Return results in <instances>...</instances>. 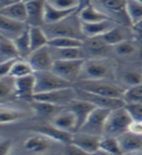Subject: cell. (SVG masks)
I'll use <instances>...</instances> for the list:
<instances>
[{
    "instance_id": "obj_39",
    "label": "cell",
    "mask_w": 142,
    "mask_h": 155,
    "mask_svg": "<svg viewBox=\"0 0 142 155\" xmlns=\"http://www.w3.org/2000/svg\"><path fill=\"white\" fill-rule=\"evenodd\" d=\"M15 84L16 79L7 76L0 78V98L4 100L15 94Z\"/></svg>"
},
{
    "instance_id": "obj_44",
    "label": "cell",
    "mask_w": 142,
    "mask_h": 155,
    "mask_svg": "<svg viewBox=\"0 0 142 155\" xmlns=\"http://www.w3.org/2000/svg\"><path fill=\"white\" fill-rule=\"evenodd\" d=\"M17 60L18 59L10 60V61H5V62L0 63V78L9 76V74L12 71V68H13L14 64L16 63Z\"/></svg>"
},
{
    "instance_id": "obj_28",
    "label": "cell",
    "mask_w": 142,
    "mask_h": 155,
    "mask_svg": "<svg viewBox=\"0 0 142 155\" xmlns=\"http://www.w3.org/2000/svg\"><path fill=\"white\" fill-rule=\"evenodd\" d=\"M36 132L47 136V137L51 138L52 140L61 143L62 145L70 143L72 136H73V134L63 132V131L54 127L51 123H49L48 125H43V126H41V127H39L36 130Z\"/></svg>"
},
{
    "instance_id": "obj_8",
    "label": "cell",
    "mask_w": 142,
    "mask_h": 155,
    "mask_svg": "<svg viewBox=\"0 0 142 155\" xmlns=\"http://www.w3.org/2000/svg\"><path fill=\"white\" fill-rule=\"evenodd\" d=\"M86 59L57 60L54 63L52 72L61 79L76 84L80 79L82 68Z\"/></svg>"
},
{
    "instance_id": "obj_43",
    "label": "cell",
    "mask_w": 142,
    "mask_h": 155,
    "mask_svg": "<svg viewBox=\"0 0 142 155\" xmlns=\"http://www.w3.org/2000/svg\"><path fill=\"white\" fill-rule=\"evenodd\" d=\"M63 155H92V154L84 151L83 149L79 148L74 144L68 143V144L64 145V148H63Z\"/></svg>"
},
{
    "instance_id": "obj_49",
    "label": "cell",
    "mask_w": 142,
    "mask_h": 155,
    "mask_svg": "<svg viewBox=\"0 0 142 155\" xmlns=\"http://www.w3.org/2000/svg\"><path fill=\"white\" fill-rule=\"evenodd\" d=\"M94 155H109V154H107V153H105V152H103V151H101V150H99V151H97L95 154H94Z\"/></svg>"
},
{
    "instance_id": "obj_46",
    "label": "cell",
    "mask_w": 142,
    "mask_h": 155,
    "mask_svg": "<svg viewBox=\"0 0 142 155\" xmlns=\"http://www.w3.org/2000/svg\"><path fill=\"white\" fill-rule=\"evenodd\" d=\"M129 131L135 135L142 136V121H133Z\"/></svg>"
},
{
    "instance_id": "obj_6",
    "label": "cell",
    "mask_w": 142,
    "mask_h": 155,
    "mask_svg": "<svg viewBox=\"0 0 142 155\" xmlns=\"http://www.w3.org/2000/svg\"><path fill=\"white\" fill-rule=\"evenodd\" d=\"M34 77H35V95L75 86L71 82L54 74L52 71L36 72L34 73Z\"/></svg>"
},
{
    "instance_id": "obj_20",
    "label": "cell",
    "mask_w": 142,
    "mask_h": 155,
    "mask_svg": "<svg viewBox=\"0 0 142 155\" xmlns=\"http://www.w3.org/2000/svg\"><path fill=\"white\" fill-rule=\"evenodd\" d=\"M116 79L119 80L117 82L126 90L136 85L142 84V69L141 68H128L122 70L116 74Z\"/></svg>"
},
{
    "instance_id": "obj_4",
    "label": "cell",
    "mask_w": 142,
    "mask_h": 155,
    "mask_svg": "<svg viewBox=\"0 0 142 155\" xmlns=\"http://www.w3.org/2000/svg\"><path fill=\"white\" fill-rule=\"evenodd\" d=\"M76 15L69 17L68 18L64 19L61 22H57L55 24H49V25H44L42 28L47 34L49 40L55 38H74L79 39V40L85 41V38L83 36L81 32V22L78 18V16L76 18Z\"/></svg>"
},
{
    "instance_id": "obj_1",
    "label": "cell",
    "mask_w": 142,
    "mask_h": 155,
    "mask_svg": "<svg viewBox=\"0 0 142 155\" xmlns=\"http://www.w3.org/2000/svg\"><path fill=\"white\" fill-rule=\"evenodd\" d=\"M116 74L117 67L109 58H87L82 68L79 81H109Z\"/></svg>"
},
{
    "instance_id": "obj_30",
    "label": "cell",
    "mask_w": 142,
    "mask_h": 155,
    "mask_svg": "<svg viewBox=\"0 0 142 155\" xmlns=\"http://www.w3.org/2000/svg\"><path fill=\"white\" fill-rule=\"evenodd\" d=\"M19 54L14 41L0 36V63L19 59Z\"/></svg>"
},
{
    "instance_id": "obj_2",
    "label": "cell",
    "mask_w": 142,
    "mask_h": 155,
    "mask_svg": "<svg viewBox=\"0 0 142 155\" xmlns=\"http://www.w3.org/2000/svg\"><path fill=\"white\" fill-rule=\"evenodd\" d=\"M75 87L88 93L116 99H123L126 92L124 87L111 81H81Z\"/></svg>"
},
{
    "instance_id": "obj_16",
    "label": "cell",
    "mask_w": 142,
    "mask_h": 155,
    "mask_svg": "<svg viewBox=\"0 0 142 155\" xmlns=\"http://www.w3.org/2000/svg\"><path fill=\"white\" fill-rule=\"evenodd\" d=\"M100 140L101 137L76 132L73 134L70 143L76 145V147L83 149L88 153L94 155L97 151H99Z\"/></svg>"
},
{
    "instance_id": "obj_37",
    "label": "cell",
    "mask_w": 142,
    "mask_h": 155,
    "mask_svg": "<svg viewBox=\"0 0 142 155\" xmlns=\"http://www.w3.org/2000/svg\"><path fill=\"white\" fill-rule=\"evenodd\" d=\"M111 51L121 58H129L135 55L137 51V47L133 40H129L111 48Z\"/></svg>"
},
{
    "instance_id": "obj_14",
    "label": "cell",
    "mask_w": 142,
    "mask_h": 155,
    "mask_svg": "<svg viewBox=\"0 0 142 155\" xmlns=\"http://www.w3.org/2000/svg\"><path fill=\"white\" fill-rule=\"evenodd\" d=\"M133 36H134V32L131 27L117 25L112 30L107 32L103 36H101L99 38L108 47L113 48L123 42L133 40Z\"/></svg>"
},
{
    "instance_id": "obj_10",
    "label": "cell",
    "mask_w": 142,
    "mask_h": 155,
    "mask_svg": "<svg viewBox=\"0 0 142 155\" xmlns=\"http://www.w3.org/2000/svg\"><path fill=\"white\" fill-rule=\"evenodd\" d=\"M77 98H78L77 89L75 86H73V87H68V88L48 92V93L36 94L34 95L32 100L46 102V103H50L58 107L67 108Z\"/></svg>"
},
{
    "instance_id": "obj_50",
    "label": "cell",
    "mask_w": 142,
    "mask_h": 155,
    "mask_svg": "<svg viewBox=\"0 0 142 155\" xmlns=\"http://www.w3.org/2000/svg\"><path fill=\"white\" fill-rule=\"evenodd\" d=\"M47 155H49V154H47Z\"/></svg>"
},
{
    "instance_id": "obj_38",
    "label": "cell",
    "mask_w": 142,
    "mask_h": 155,
    "mask_svg": "<svg viewBox=\"0 0 142 155\" xmlns=\"http://www.w3.org/2000/svg\"><path fill=\"white\" fill-rule=\"evenodd\" d=\"M84 41L74 38H55L49 41V47L54 48H83Z\"/></svg>"
},
{
    "instance_id": "obj_5",
    "label": "cell",
    "mask_w": 142,
    "mask_h": 155,
    "mask_svg": "<svg viewBox=\"0 0 142 155\" xmlns=\"http://www.w3.org/2000/svg\"><path fill=\"white\" fill-rule=\"evenodd\" d=\"M131 122L133 119L125 107L111 110L106 120L103 136L118 138L128 132Z\"/></svg>"
},
{
    "instance_id": "obj_27",
    "label": "cell",
    "mask_w": 142,
    "mask_h": 155,
    "mask_svg": "<svg viewBox=\"0 0 142 155\" xmlns=\"http://www.w3.org/2000/svg\"><path fill=\"white\" fill-rule=\"evenodd\" d=\"M79 11V10H78ZM78 11H62V10L57 9L51 6L50 4L46 1L45 3V13H44V21H45V25L49 24H55L61 22L69 17L73 16L78 13Z\"/></svg>"
},
{
    "instance_id": "obj_40",
    "label": "cell",
    "mask_w": 142,
    "mask_h": 155,
    "mask_svg": "<svg viewBox=\"0 0 142 155\" xmlns=\"http://www.w3.org/2000/svg\"><path fill=\"white\" fill-rule=\"evenodd\" d=\"M48 3L62 11H78L81 9V2L77 0H49Z\"/></svg>"
},
{
    "instance_id": "obj_47",
    "label": "cell",
    "mask_w": 142,
    "mask_h": 155,
    "mask_svg": "<svg viewBox=\"0 0 142 155\" xmlns=\"http://www.w3.org/2000/svg\"><path fill=\"white\" fill-rule=\"evenodd\" d=\"M133 30L134 34H137L138 36L142 37V21H139L137 24H135L134 26H133Z\"/></svg>"
},
{
    "instance_id": "obj_34",
    "label": "cell",
    "mask_w": 142,
    "mask_h": 155,
    "mask_svg": "<svg viewBox=\"0 0 142 155\" xmlns=\"http://www.w3.org/2000/svg\"><path fill=\"white\" fill-rule=\"evenodd\" d=\"M14 44L19 51V57L23 59H26L31 53L30 46V37H29V28L24 31L21 36H19L16 40H14Z\"/></svg>"
},
{
    "instance_id": "obj_3",
    "label": "cell",
    "mask_w": 142,
    "mask_h": 155,
    "mask_svg": "<svg viewBox=\"0 0 142 155\" xmlns=\"http://www.w3.org/2000/svg\"><path fill=\"white\" fill-rule=\"evenodd\" d=\"M94 7L111 21L118 23L119 25L131 27L133 25L130 21L128 14H126V1L122 0H94L90 1Z\"/></svg>"
},
{
    "instance_id": "obj_26",
    "label": "cell",
    "mask_w": 142,
    "mask_h": 155,
    "mask_svg": "<svg viewBox=\"0 0 142 155\" xmlns=\"http://www.w3.org/2000/svg\"><path fill=\"white\" fill-rule=\"evenodd\" d=\"M83 50L85 51V55L87 53L94 54V58H103L106 57L105 53L109 50L111 51V48L108 47L106 44L99 38H92V39H85ZM87 59V57H86Z\"/></svg>"
},
{
    "instance_id": "obj_12",
    "label": "cell",
    "mask_w": 142,
    "mask_h": 155,
    "mask_svg": "<svg viewBox=\"0 0 142 155\" xmlns=\"http://www.w3.org/2000/svg\"><path fill=\"white\" fill-rule=\"evenodd\" d=\"M77 93H78V98L90 102V103H92L95 108L105 109L108 110H114L117 109L123 108V107H125V105H126L124 99L109 98V97H104V96L88 93V92L82 91L79 89H77Z\"/></svg>"
},
{
    "instance_id": "obj_13",
    "label": "cell",
    "mask_w": 142,
    "mask_h": 155,
    "mask_svg": "<svg viewBox=\"0 0 142 155\" xmlns=\"http://www.w3.org/2000/svg\"><path fill=\"white\" fill-rule=\"evenodd\" d=\"M45 3L46 1H38V0L26 1L27 11L26 24L28 27H43L45 25V21H44Z\"/></svg>"
},
{
    "instance_id": "obj_15",
    "label": "cell",
    "mask_w": 142,
    "mask_h": 155,
    "mask_svg": "<svg viewBox=\"0 0 142 155\" xmlns=\"http://www.w3.org/2000/svg\"><path fill=\"white\" fill-rule=\"evenodd\" d=\"M49 123H51L54 127L60 129L63 132H67L70 134L76 133L78 130L76 116L67 108L62 110Z\"/></svg>"
},
{
    "instance_id": "obj_45",
    "label": "cell",
    "mask_w": 142,
    "mask_h": 155,
    "mask_svg": "<svg viewBox=\"0 0 142 155\" xmlns=\"http://www.w3.org/2000/svg\"><path fill=\"white\" fill-rule=\"evenodd\" d=\"M12 149V143L10 140L2 139L0 143V155H9Z\"/></svg>"
},
{
    "instance_id": "obj_25",
    "label": "cell",
    "mask_w": 142,
    "mask_h": 155,
    "mask_svg": "<svg viewBox=\"0 0 142 155\" xmlns=\"http://www.w3.org/2000/svg\"><path fill=\"white\" fill-rule=\"evenodd\" d=\"M117 139L119 140L124 154L142 150V136L135 135L128 131Z\"/></svg>"
},
{
    "instance_id": "obj_48",
    "label": "cell",
    "mask_w": 142,
    "mask_h": 155,
    "mask_svg": "<svg viewBox=\"0 0 142 155\" xmlns=\"http://www.w3.org/2000/svg\"><path fill=\"white\" fill-rule=\"evenodd\" d=\"M124 155H142V150L141 151H135V152H130V153H126Z\"/></svg>"
},
{
    "instance_id": "obj_9",
    "label": "cell",
    "mask_w": 142,
    "mask_h": 155,
    "mask_svg": "<svg viewBox=\"0 0 142 155\" xmlns=\"http://www.w3.org/2000/svg\"><path fill=\"white\" fill-rule=\"evenodd\" d=\"M110 111L105 109L95 108L77 132L102 137L104 135L105 123Z\"/></svg>"
},
{
    "instance_id": "obj_36",
    "label": "cell",
    "mask_w": 142,
    "mask_h": 155,
    "mask_svg": "<svg viewBox=\"0 0 142 155\" xmlns=\"http://www.w3.org/2000/svg\"><path fill=\"white\" fill-rule=\"evenodd\" d=\"M126 14L131 25L134 26L142 21V0L126 1Z\"/></svg>"
},
{
    "instance_id": "obj_23",
    "label": "cell",
    "mask_w": 142,
    "mask_h": 155,
    "mask_svg": "<svg viewBox=\"0 0 142 155\" xmlns=\"http://www.w3.org/2000/svg\"><path fill=\"white\" fill-rule=\"evenodd\" d=\"M0 16L5 17L12 21L26 22L27 19V11L26 1L17 0L14 4L0 10Z\"/></svg>"
},
{
    "instance_id": "obj_32",
    "label": "cell",
    "mask_w": 142,
    "mask_h": 155,
    "mask_svg": "<svg viewBox=\"0 0 142 155\" xmlns=\"http://www.w3.org/2000/svg\"><path fill=\"white\" fill-rule=\"evenodd\" d=\"M26 116V113L16 108H12L9 106L1 105V111H0V122L2 125L11 124L23 119Z\"/></svg>"
},
{
    "instance_id": "obj_11",
    "label": "cell",
    "mask_w": 142,
    "mask_h": 155,
    "mask_svg": "<svg viewBox=\"0 0 142 155\" xmlns=\"http://www.w3.org/2000/svg\"><path fill=\"white\" fill-rule=\"evenodd\" d=\"M34 72H46L52 71L55 60L52 56L51 48L49 46L32 51L26 58Z\"/></svg>"
},
{
    "instance_id": "obj_33",
    "label": "cell",
    "mask_w": 142,
    "mask_h": 155,
    "mask_svg": "<svg viewBox=\"0 0 142 155\" xmlns=\"http://www.w3.org/2000/svg\"><path fill=\"white\" fill-rule=\"evenodd\" d=\"M99 150L109 155H124L118 139L114 137L102 136L100 140Z\"/></svg>"
},
{
    "instance_id": "obj_18",
    "label": "cell",
    "mask_w": 142,
    "mask_h": 155,
    "mask_svg": "<svg viewBox=\"0 0 142 155\" xmlns=\"http://www.w3.org/2000/svg\"><path fill=\"white\" fill-rule=\"evenodd\" d=\"M119 25L113 21H104L96 23H82L81 22V32L85 39L99 38L104 34L112 30L114 27Z\"/></svg>"
},
{
    "instance_id": "obj_35",
    "label": "cell",
    "mask_w": 142,
    "mask_h": 155,
    "mask_svg": "<svg viewBox=\"0 0 142 155\" xmlns=\"http://www.w3.org/2000/svg\"><path fill=\"white\" fill-rule=\"evenodd\" d=\"M34 73L35 72L32 69L30 64L27 62V60L19 58L14 64L12 71L9 74V76L14 78V79H19V78L34 75Z\"/></svg>"
},
{
    "instance_id": "obj_19",
    "label": "cell",
    "mask_w": 142,
    "mask_h": 155,
    "mask_svg": "<svg viewBox=\"0 0 142 155\" xmlns=\"http://www.w3.org/2000/svg\"><path fill=\"white\" fill-rule=\"evenodd\" d=\"M35 95V77L34 75L16 79L14 96L19 99L32 101Z\"/></svg>"
},
{
    "instance_id": "obj_7",
    "label": "cell",
    "mask_w": 142,
    "mask_h": 155,
    "mask_svg": "<svg viewBox=\"0 0 142 155\" xmlns=\"http://www.w3.org/2000/svg\"><path fill=\"white\" fill-rule=\"evenodd\" d=\"M61 143L52 140L41 133L35 132L24 140L23 148L30 155H47Z\"/></svg>"
},
{
    "instance_id": "obj_24",
    "label": "cell",
    "mask_w": 142,
    "mask_h": 155,
    "mask_svg": "<svg viewBox=\"0 0 142 155\" xmlns=\"http://www.w3.org/2000/svg\"><path fill=\"white\" fill-rule=\"evenodd\" d=\"M77 16L82 23H96L109 19L104 14L92 6L91 2H87L84 6L81 7L77 13Z\"/></svg>"
},
{
    "instance_id": "obj_31",
    "label": "cell",
    "mask_w": 142,
    "mask_h": 155,
    "mask_svg": "<svg viewBox=\"0 0 142 155\" xmlns=\"http://www.w3.org/2000/svg\"><path fill=\"white\" fill-rule=\"evenodd\" d=\"M31 52L49 46V38L42 27H29Z\"/></svg>"
},
{
    "instance_id": "obj_42",
    "label": "cell",
    "mask_w": 142,
    "mask_h": 155,
    "mask_svg": "<svg viewBox=\"0 0 142 155\" xmlns=\"http://www.w3.org/2000/svg\"><path fill=\"white\" fill-rule=\"evenodd\" d=\"M125 109L133 121H142V103H128L125 105Z\"/></svg>"
},
{
    "instance_id": "obj_22",
    "label": "cell",
    "mask_w": 142,
    "mask_h": 155,
    "mask_svg": "<svg viewBox=\"0 0 142 155\" xmlns=\"http://www.w3.org/2000/svg\"><path fill=\"white\" fill-rule=\"evenodd\" d=\"M31 109L33 110L34 114L37 117L41 119H48L49 122L55 117L57 114H58L62 110L65 108L63 107H58L56 105H53L50 103H46V102H40L36 100L31 101Z\"/></svg>"
},
{
    "instance_id": "obj_29",
    "label": "cell",
    "mask_w": 142,
    "mask_h": 155,
    "mask_svg": "<svg viewBox=\"0 0 142 155\" xmlns=\"http://www.w3.org/2000/svg\"><path fill=\"white\" fill-rule=\"evenodd\" d=\"M51 52L54 60H78L86 59L85 51L83 48H51Z\"/></svg>"
},
{
    "instance_id": "obj_17",
    "label": "cell",
    "mask_w": 142,
    "mask_h": 155,
    "mask_svg": "<svg viewBox=\"0 0 142 155\" xmlns=\"http://www.w3.org/2000/svg\"><path fill=\"white\" fill-rule=\"evenodd\" d=\"M28 28L26 22H19L0 16V36H3L9 40H16Z\"/></svg>"
},
{
    "instance_id": "obj_41",
    "label": "cell",
    "mask_w": 142,
    "mask_h": 155,
    "mask_svg": "<svg viewBox=\"0 0 142 155\" xmlns=\"http://www.w3.org/2000/svg\"><path fill=\"white\" fill-rule=\"evenodd\" d=\"M124 101L128 103H142V84L126 89L124 95Z\"/></svg>"
},
{
    "instance_id": "obj_21",
    "label": "cell",
    "mask_w": 142,
    "mask_h": 155,
    "mask_svg": "<svg viewBox=\"0 0 142 155\" xmlns=\"http://www.w3.org/2000/svg\"><path fill=\"white\" fill-rule=\"evenodd\" d=\"M67 109H69L75 114L77 118L78 130H79L82 127V125L85 123L87 118L90 116V114L92 113V110L95 109V107L86 100L77 98L67 107Z\"/></svg>"
}]
</instances>
